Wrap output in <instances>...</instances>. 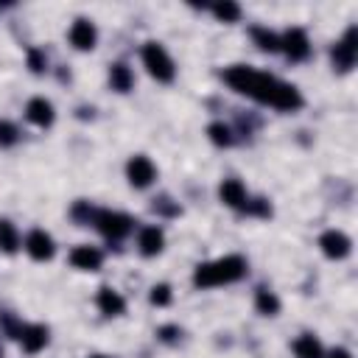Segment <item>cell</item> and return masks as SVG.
<instances>
[{"mask_svg": "<svg viewBox=\"0 0 358 358\" xmlns=\"http://www.w3.org/2000/svg\"><path fill=\"white\" fill-rule=\"evenodd\" d=\"M20 140V131L11 120H0V145H14Z\"/></svg>", "mask_w": 358, "mask_h": 358, "instance_id": "24", "label": "cell"}, {"mask_svg": "<svg viewBox=\"0 0 358 358\" xmlns=\"http://www.w3.org/2000/svg\"><path fill=\"white\" fill-rule=\"evenodd\" d=\"M95 39H98V31L90 20H76L73 28H70V45L76 50H92L95 48Z\"/></svg>", "mask_w": 358, "mask_h": 358, "instance_id": "11", "label": "cell"}, {"mask_svg": "<svg viewBox=\"0 0 358 358\" xmlns=\"http://www.w3.org/2000/svg\"><path fill=\"white\" fill-rule=\"evenodd\" d=\"M243 210H246V213H252V215H271V207H268V201H266V199L246 201V204H243Z\"/></svg>", "mask_w": 358, "mask_h": 358, "instance_id": "26", "label": "cell"}, {"mask_svg": "<svg viewBox=\"0 0 358 358\" xmlns=\"http://www.w3.org/2000/svg\"><path fill=\"white\" fill-rule=\"evenodd\" d=\"M0 249L6 252V255H14L17 249H20V235H17V229H14V224L11 221H0Z\"/></svg>", "mask_w": 358, "mask_h": 358, "instance_id": "19", "label": "cell"}, {"mask_svg": "<svg viewBox=\"0 0 358 358\" xmlns=\"http://www.w3.org/2000/svg\"><path fill=\"white\" fill-rule=\"evenodd\" d=\"M213 14L221 22H235L241 17V6H235V3H218V6H213Z\"/></svg>", "mask_w": 358, "mask_h": 358, "instance_id": "23", "label": "cell"}, {"mask_svg": "<svg viewBox=\"0 0 358 358\" xmlns=\"http://www.w3.org/2000/svg\"><path fill=\"white\" fill-rule=\"evenodd\" d=\"M73 218H78V221H84V224H92V218H95V210H92L87 201H78V204L73 207Z\"/></svg>", "mask_w": 358, "mask_h": 358, "instance_id": "27", "label": "cell"}, {"mask_svg": "<svg viewBox=\"0 0 358 358\" xmlns=\"http://www.w3.org/2000/svg\"><path fill=\"white\" fill-rule=\"evenodd\" d=\"M218 196L227 207H235V210H243V204L249 201L246 199V187L241 179H224L221 187H218Z\"/></svg>", "mask_w": 358, "mask_h": 358, "instance_id": "13", "label": "cell"}, {"mask_svg": "<svg viewBox=\"0 0 358 358\" xmlns=\"http://www.w3.org/2000/svg\"><path fill=\"white\" fill-rule=\"evenodd\" d=\"M255 308H257L263 316H274V313H280V299L274 296V291L257 288V294H255Z\"/></svg>", "mask_w": 358, "mask_h": 358, "instance_id": "18", "label": "cell"}, {"mask_svg": "<svg viewBox=\"0 0 358 358\" xmlns=\"http://www.w3.org/2000/svg\"><path fill=\"white\" fill-rule=\"evenodd\" d=\"M143 64H145V70H148L157 81H162V84L173 81V76H176L173 59L168 56V50H165L159 42H145V45H143Z\"/></svg>", "mask_w": 358, "mask_h": 358, "instance_id": "3", "label": "cell"}, {"mask_svg": "<svg viewBox=\"0 0 358 358\" xmlns=\"http://www.w3.org/2000/svg\"><path fill=\"white\" fill-rule=\"evenodd\" d=\"M92 224L98 227V232H101L103 238H109V241H120V238H126V235L131 232V224H134V221H131L126 213H115V210H95Z\"/></svg>", "mask_w": 358, "mask_h": 358, "instance_id": "4", "label": "cell"}, {"mask_svg": "<svg viewBox=\"0 0 358 358\" xmlns=\"http://www.w3.org/2000/svg\"><path fill=\"white\" fill-rule=\"evenodd\" d=\"M333 64L341 73H347L355 64V25H350L347 34H344V39L333 45Z\"/></svg>", "mask_w": 358, "mask_h": 358, "instance_id": "8", "label": "cell"}, {"mask_svg": "<svg viewBox=\"0 0 358 358\" xmlns=\"http://www.w3.org/2000/svg\"><path fill=\"white\" fill-rule=\"evenodd\" d=\"M98 310L101 313H106V316H120L123 310H126V302H123V296L117 294V291H112L109 285H103L101 291H98Z\"/></svg>", "mask_w": 358, "mask_h": 358, "instance_id": "16", "label": "cell"}, {"mask_svg": "<svg viewBox=\"0 0 358 358\" xmlns=\"http://www.w3.org/2000/svg\"><path fill=\"white\" fill-rule=\"evenodd\" d=\"M17 338H20L22 350L39 352V350L48 344V327H45V324H20Z\"/></svg>", "mask_w": 358, "mask_h": 358, "instance_id": "12", "label": "cell"}, {"mask_svg": "<svg viewBox=\"0 0 358 358\" xmlns=\"http://www.w3.org/2000/svg\"><path fill=\"white\" fill-rule=\"evenodd\" d=\"M327 358H352V355H350L347 350H341V347H338V350H333V352H330Z\"/></svg>", "mask_w": 358, "mask_h": 358, "instance_id": "30", "label": "cell"}, {"mask_svg": "<svg viewBox=\"0 0 358 358\" xmlns=\"http://www.w3.org/2000/svg\"><path fill=\"white\" fill-rule=\"evenodd\" d=\"M25 252L34 260H50L53 252H56V246H53V238L45 229H31L28 238H25Z\"/></svg>", "mask_w": 358, "mask_h": 358, "instance_id": "9", "label": "cell"}, {"mask_svg": "<svg viewBox=\"0 0 358 358\" xmlns=\"http://www.w3.org/2000/svg\"><path fill=\"white\" fill-rule=\"evenodd\" d=\"M294 352H296V358H322V344L305 333L294 341Z\"/></svg>", "mask_w": 358, "mask_h": 358, "instance_id": "20", "label": "cell"}, {"mask_svg": "<svg viewBox=\"0 0 358 358\" xmlns=\"http://www.w3.org/2000/svg\"><path fill=\"white\" fill-rule=\"evenodd\" d=\"M28 67H31L34 73H42V70H45V53H42L39 48H31V50H28Z\"/></svg>", "mask_w": 358, "mask_h": 358, "instance_id": "28", "label": "cell"}, {"mask_svg": "<svg viewBox=\"0 0 358 358\" xmlns=\"http://www.w3.org/2000/svg\"><path fill=\"white\" fill-rule=\"evenodd\" d=\"M137 246H140V252H143L145 257L159 255L162 246H165L162 229H159V227H143V229H140V238H137Z\"/></svg>", "mask_w": 358, "mask_h": 358, "instance_id": "14", "label": "cell"}, {"mask_svg": "<svg viewBox=\"0 0 358 358\" xmlns=\"http://www.w3.org/2000/svg\"><path fill=\"white\" fill-rule=\"evenodd\" d=\"M207 134H210V140H213L215 145H232V129H229L227 123H221V120L210 123V126H207Z\"/></svg>", "mask_w": 358, "mask_h": 358, "instance_id": "22", "label": "cell"}, {"mask_svg": "<svg viewBox=\"0 0 358 358\" xmlns=\"http://www.w3.org/2000/svg\"><path fill=\"white\" fill-rule=\"evenodd\" d=\"M151 302L154 305H168L171 302V285L168 282H159L151 288Z\"/></svg>", "mask_w": 358, "mask_h": 358, "instance_id": "25", "label": "cell"}, {"mask_svg": "<svg viewBox=\"0 0 358 358\" xmlns=\"http://www.w3.org/2000/svg\"><path fill=\"white\" fill-rule=\"evenodd\" d=\"M280 50L288 53L291 62H302L310 56V42H308V34L302 28H288L282 36H280Z\"/></svg>", "mask_w": 358, "mask_h": 358, "instance_id": "5", "label": "cell"}, {"mask_svg": "<svg viewBox=\"0 0 358 358\" xmlns=\"http://www.w3.org/2000/svg\"><path fill=\"white\" fill-rule=\"evenodd\" d=\"M126 176H129V182H131L134 187H148V185L154 182V176H157V168H154V162H151L148 157L137 154V157L129 159Z\"/></svg>", "mask_w": 358, "mask_h": 358, "instance_id": "6", "label": "cell"}, {"mask_svg": "<svg viewBox=\"0 0 358 358\" xmlns=\"http://www.w3.org/2000/svg\"><path fill=\"white\" fill-rule=\"evenodd\" d=\"M252 39L263 48V50H268V53H274V50H280V36L274 34V31H268V28H252Z\"/></svg>", "mask_w": 358, "mask_h": 358, "instance_id": "21", "label": "cell"}, {"mask_svg": "<svg viewBox=\"0 0 358 358\" xmlns=\"http://www.w3.org/2000/svg\"><path fill=\"white\" fill-rule=\"evenodd\" d=\"M319 246H322V252H324L330 260H341V257H347L350 249H352L350 238H347L341 229H327V232H322Z\"/></svg>", "mask_w": 358, "mask_h": 358, "instance_id": "7", "label": "cell"}, {"mask_svg": "<svg viewBox=\"0 0 358 358\" xmlns=\"http://www.w3.org/2000/svg\"><path fill=\"white\" fill-rule=\"evenodd\" d=\"M224 81L238 90L241 95H249L260 103H268L274 109H282V112H294L302 106V95L294 84L288 81H280L268 73H260L255 67H246V64H235V67H227L224 70Z\"/></svg>", "mask_w": 358, "mask_h": 358, "instance_id": "1", "label": "cell"}, {"mask_svg": "<svg viewBox=\"0 0 358 358\" xmlns=\"http://www.w3.org/2000/svg\"><path fill=\"white\" fill-rule=\"evenodd\" d=\"M246 274V260L241 255H224L218 260L201 263L196 266L193 282L199 288H213V285H227V282H238Z\"/></svg>", "mask_w": 358, "mask_h": 358, "instance_id": "2", "label": "cell"}, {"mask_svg": "<svg viewBox=\"0 0 358 358\" xmlns=\"http://www.w3.org/2000/svg\"><path fill=\"white\" fill-rule=\"evenodd\" d=\"M25 117L34 123V126H42V129H48L50 123H53V117H56V112H53V103L48 101V98H31L28 103H25Z\"/></svg>", "mask_w": 358, "mask_h": 358, "instance_id": "10", "label": "cell"}, {"mask_svg": "<svg viewBox=\"0 0 358 358\" xmlns=\"http://www.w3.org/2000/svg\"><path fill=\"white\" fill-rule=\"evenodd\" d=\"M90 358H109V355H90Z\"/></svg>", "mask_w": 358, "mask_h": 358, "instance_id": "31", "label": "cell"}, {"mask_svg": "<svg viewBox=\"0 0 358 358\" xmlns=\"http://www.w3.org/2000/svg\"><path fill=\"white\" fill-rule=\"evenodd\" d=\"M109 84H112V90H117V92H129V90L134 87V73L129 70V64H123V62L112 64V67H109Z\"/></svg>", "mask_w": 358, "mask_h": 358, "instance_id": "17", "label": "cell"}, {"mask_svg": "<svg viewBox=\"0 0 358 358\" xmlns=\"http://www.w3.org/2000/svg\"><path fill=\"white\" fill-rule=\"evenodd\" d=\"M179 336H182V330H179L176 324H165V327H159V338L168 341V344H173Z\"/></svg>", "mask_w": 358, "mask_h": 358, "instance_id": "29", "label": "cell"}, {"mask_svg": "<svg viewBox=\"0 0 358 358\" xmlns=\"http://www.w3.org/2000/svg\"><path fill=\"white\" fill-rule=\"evenodd\" d=\"M70 263L81 271H95V268H101V252L95 246H76L70 252Z\"/></svg>", "mask_w": 358, "mask_h": 358, "instance_id": "15", "label": "cell"}, {"mask_svg": "<svg viewBox=\"0 0 358 358\" xmlns=\"http://www.w3.org/2000/svg\"><path fill=\"white\" fill-rule=\"evenodd\" d=\"M0 358H3V350H0Z\"/></svg>", "mask_w": 358, "mask_h": 358, "instance_id": "32", "label": "cell"}]
</instances>
